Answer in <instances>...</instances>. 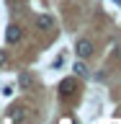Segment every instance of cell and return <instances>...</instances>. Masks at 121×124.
<instances>
[{
  "label": "cell",
  "instance_id": "obj_1",
  "mask_svg": "<svg viewBox=\"0 0 121 124\" xmlns=\"http://www.w3.org/2000/svg\"><path fill=\"white\" fill-rule=\"evenodd\" d=\"M75 52H77V57H83V60L90 57V54H93V41H90V39H80V41L75 44Z\"/></svg>",
  "mask_w": 121,
  "mask_h": 124
},
{
  "label": "cell",
  "instance_id": "obj_9",
  "mask_svg": "<svg viewBox=\"0 0 121 124\" xmlns=\"http://www.w3.org/2000/svg\"><path fill=\"white\" fill-rule=\"evenodd\" d=\"M5 62H8V54L3 52V49H0V67H3V65H5Z\"/></svg>",
  "mask_w": 121,
  "mask_h": 124
},
{
  "label": "cell",
  "instance_id": "obj_4",
  "mask_svg": "<svg viewBox=\"0 0 121 124\" xmlns=\"http://www.w3.org/2000/svg\"><path fill=\"white\" fill-rule=\"evenodd\" d=\"M18 39H21V29H18V26H8V31H5V41H8V44H15Z\"/></svg>",
  "mask_w": 121,
  "mask_h": 124
},
{
  "label": "cell",
  "instance_id": "obj_8",
  "mask_svg": "<svg viewBox=\"0 0 121 124\" xmlns=\"http://www.w3.org/2000/svg\"><path fill=\"white\" fill-rule=\"evenodd\" d=\"M111 60L121 62V44H119V46H114V52H111Z\"/></svg>",
  "mask_w": 121,
  "mask_h": 124
},
{
  "label": "cell",
  "instance_id": "obj_3",
  "mask_svg": "<svg viewBox=\"0 0 121 124\" xmlns=\"http://www.w3.org/2000/svg\"><path fill=\"white\" fill-rule=\"evenodd\" d=\"M36 29L52 31V29H54V18H52V16H36Z\"/></svg>",
  "mask_w": 121,
  "mask_h": 124
},
{
  "label": "cell",
  "instance_id": "obj_10",
  "mask_svg": "<svg viewBox=\"0 0 121 124\" xmlns=\"http://www.w3.org/2000/svg\"><path fill=\"white\" fill-rule=\"evenodd\" d=\"M114 3H116V5H121V0H114Z\"/></svg>",
  "mask_w": 121,
  "mask_h": 124
},
{
  "label": "cell",
  "instance_id": "obj_2",
  "mask_svg": "<svg viewBox=\"0 0 121 124\" xmlns=\"http://www.w3.org/2000/svg\"><path fill=\"white\" fill-rule=\"evenodd\" d=\"M26 119V108L23 106H10L8 108V122H23Z\"/></svg>",
  "mask_w": 121,
  "mask_h": 124
},
{
  "label": "cell",
  "instance_id": "obj_5",
  "mask_svg": "<svg viewBox=\"0 0 121 124\" xmlns=\"http://www.w3.org/2000/svg\"><path fill=\"white\" fill-rule=\"evenodd\" d=\"M72 93H75V83H72V80H62L59 83V96L67 98V96H72Z\"/></svg>",
  "mask_w": 121,
  "mask_h": 124
},
{
  "label": "cell",
  "instance_id": "obj_6",
  "mask_svg": "<svg viewBox=\"0 0 121 124\" xmlns=\"http://www.w3.org/2000/svg\"><path fill=\"white\" fill-rule=\"evenodd\" d=\"M75 75L77 78H88V65H85V62H75Z\"/></svg>",
  "mask_w": 121,
  "mask_h": 124
},
{
  "label": "cell",
  "instance_id": "obj_7",
  "mask_svg": "<svg viewBox=\"0 0 121 124\" xmlns=\"http://www.w3.org/2000/svg\"><path fill=\"white\" fill-rule=\"evenodd\" d=\"M31 83H34L31 75H28V72H23V75H21V88H31Z\"/></svg>",
  "mask_w": 121,
  "mask_h": 124
}]
</instances>
